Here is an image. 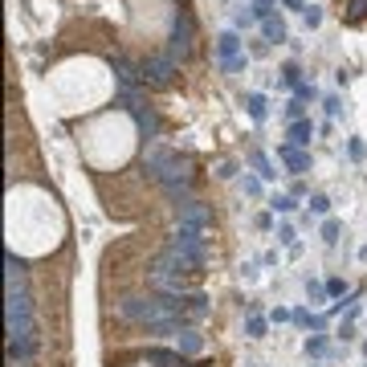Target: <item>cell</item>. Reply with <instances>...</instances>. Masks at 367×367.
Wrapping results in <instances>:
<instances>
[{
  "label": "cell",
  "instance_id": "5b68a950",
  "mask_svg": "<svg viewBox=\"0 0 367 367\" xmlns=\"http://www.w3.org/2000/svg\"><path fill=\"white\" fill-rule=\"evenodd\" d=\"M278 159H282L294 175H302V171L310 168V155H306L302 147H294V143H282V147H278Z\"/></svg>",
  "mask_w": 367,
  "mask_h": 367
},
{
  "label": "cell",
  "instance_id": "4fadbf2b",
  "mask_svg": "<svg viewBox=\"0 0 367 367\" xmlns=\"http://www.w3.org/2000/svg\"><path fill=\"white\" fill-rule=\"evenodd\" d=\"M249 164H253V171H257L261 180H278V168L269 164V155H266V151H249Z\"/></svg>",
  "mask_w": 367,
  "mask_h": 367
},
{
  "label": "cell",
  "instance_id": "d6a6232c",
  "mask_svg": "<svg viewBox=\"0 0 367 367\" xmlns=\"http://www.w3.org/2000/svg\"><path fill=\"white\" fill-rule=\"evenodd\" d=\"M217 175H220V180H233V175H237V164H233V159H220Z\"/></svg>",
  "mask_w": 367,
  "mask_h": 367
},
{
  "label": "cell",
  "instance_id": "5bb4252c",
  "mask_svg": "<svg viewBox=\"0 0 367 367\" xmlns=\"http://www.w3.org/2000/svg\"><path fill=\"white\" fill-rule=\"evenodd\" d=\"M273 237H278V245H286L290 253H298V229H294L290 220H278V229H273Z\"/></svg>",
  "mask_w": 367,
  "mask_h": 367
},
{
  "label": "cell",
  "instance_id": "7a4b0ae2",
  "mask_svg": "<svg viewBox=\"0 0 367 367\" xmlns=\"http://www.w3.org/2000/svg\"><path fill=\"white\" fill-rule=\"evenodd\" d=\"M171 73H175V62H171V57H147L139 78H143L147 86H171Z\"/></svg>",
  "mask_w": 367,
  "mask_h": 367
},
{
  "label": "cell",
  "instance_id": "9a60e30c",
  "mask_svg": "<svg viewBox=\"0 0 367 367\" xmlns=\"http://www.w3.org/2000/svg\"><path fill=\"white\" fill-rule=\"evenodd\" d=\"M147 364H155V367H184V355H180V351H147Z\"/></svg>",
  "mask_w": 367,
  "mask_h": 367
},
{
  "label": "cell",
  "instance_id": "4dcf8cb0",
  "mask_svg": "<svg viewBox=\"0 0 367 367\" xmlns=\"http://www.w3.org/2000/svg\"><path fill=\"white\" fill-rule=\"evenodd\" d=\"M306 298H310V302H326L331 294H326V286H322V282H306Z\"/></svg>",
  "mask_w": 367,
  "mask_h": 367
},
{
  "label": "cell",
  "instance_id": "9c48e42d",
  "mask_svg": "<svg viewBox=\"0 0 367 367\" xmlns=\"http://www.w3.org/2000/svg\"><path fill=\"white\" fill-rule=\"evenodd\" d=\"M269 213H273V217H290V213H298V200H294L290 192H269Z\"/></svg>",
  "mask_w": 367,
  "mask_h": 367
},
{
  "label": "cell",
  "instance_id": "52a82bcc",
  "mask_svg": "<svg viewBox=\"0 0 367 367\" xmlns=\"http://www.w3.org/2000/svg\"><path fill=\"white\" fill-rule=\"evenodd\" d=\"M180 224H188V229H208V208H204L200 200L180 204Z\"/></svg>",
  "mask_w": 367,
  "mask_h": 367
},
{
  "label": "cell",
  "instance_id": "d4e9b609",
  "mask_svg": "<svg viewBox=\"0 0 367 367\" xmlns=\"http://www.w3.org/2000/svg\"><path fill=\"white\" fill-rule=\"evenodd\" d=\"M302 21H306V29H318L322 24V4H306L302 8Z\"/></svg>",
  "mask_w": 367,
  "mask_h": 367
},
{
  "label": "cell",
  "instance_id": "d590c367",
  "mask_svg": "<svg viewBox=\"0 0 367 367\" xmlns=\"http://www.w3.org/2000/svg\"><path fill=\"white\" fill-rule=\"evenodd\" d=\"M249 4H253V8H257V17H269V13H278V8H273V4H278V0H249Z\"/></svg>",
  "mask_w": 367,
  "mask_h": 367
},
{
  "label": "cell",
  "instance_id": "8992f818",
  "mask_svg": "<svg viewBox=\"0 0 367 367\" xmlns=\"http://www.w3.org/2000/svg\"><path fill=\"white\" fill-rule=\"evenodd\" d=\"M315 119H298V122H286V143L294 147H306L310 139H315Z\"/></svg>",
  "mask_w": 367,
  "mask_h": 367
},
{
  "label": "cell",
  "instance_id": "836d02e7",
  "mask_svg": "<svg viewBox=\"0 0 367 367\" xmlns=\"http://www.w3.org/2000/svg\"><path fill=\"white\" fill-rule=\"evenodd\" d=\"M253 224H257L261 233H273V229H278V224H273V213H257V220H253Z\"/></svg>",
  "mask_w": 367,
  "mask_h": 367
},
{
  "label": "cell",
  "instance_id": "1f68e13d",
  "mask_svg": "<svg viewBox=\"0 0 367 367\" xmlns=\"http://www.w3.org/2000/svg\"><path fill=\"white\" fill-rule=\"evenodd\" d=\"M326 294H331V298H343V294H347V282H343V278H326Z\"/></svg>",
  "mask_w": 367,
  "mask_h": 367
},
{
  "label": "cell",
  "instance_id": "cb8c5ba5",
  "mask_svg": "<svg viewBox=\"0 0 367 367\" xmlns=\"http://www.w3.org/2000/svg\"><path fill=\"white\" fill-rule=\"evenodd\" d=\"M294 98H298V102H318V86L315 82H298V86H294Z\"/></svg>",
  "mask_w": 367,
  "mask_h": 367
},
{
  "label": "cell",
  "instance_id": "f546056e",
  "mask_svg": "<svg viewBox=\"0 0 367 367\" xmlns=\"http://www.w3.org/2000/svg\"><path fill=\"white\" fill-rule=\"evenodd\" d=\"M286 119H290V122L306 119V102H298V98H290V102H286Z\"/></svg>",
  "mask_w": 367,
  "mask_h": 367
},
{
  "label": "cell",
  "instance_id": "8fae6325",
  "mask_svg": "<svg viewBox=\"0 0 367 367\" xmlns=\"http://www.w3.org/2000/svg\"><path fill=\"white\" fill-rule=\"evenodd\" d=\"M245 110H249V119H253V122H266V115H269V102H266V94L249 90V94H245Z\"/></svg>",
  "mask_w": 367,
  "mask_h": 367
},
{
  "label": "cell",
  "instance_id": "7c38bea8",
  "mask_svg": "<svg viewBox=\"0 0 367 367\" xmlns=\"http://www.w3.org/2000/svg\"><path fill=\"white\" fill-rule=\"evenodd\" d=\"M253 24H261L257 8H253V4H237V8H233V29L241 33V29H253Z\"/></svg>",
  "mask_w": 367,
  "mask_h": 367
},
{
  "label": "cell",
  "instance_id": "277c9868",
  "mask_svg": "<svg viewBox=\"0 0 367 367\" xmlns=\"http://www.w3.org/2000/svg\"><path fill=\"white\" fill-rule=\"evenodd\" d=\"M261 41H269V45H286L290 41V29H286V21L278 13L261 17Z\"/></svg>",
  "mask_w": 367,
  "mask_h": 367
},
{
  "label": "cell",
  "instance_id": "7402d4cb",
  "mask_svg": "<svg viewBox=\"0 0 367 367\" xmlns=\"http://www.w3.org/2000/svg\"><path fill=\"white\" fill-rule=\"evenodd\" d=\"M306 204H310L315 217H326V213H331V196H322V192H310L306 196Z\"/></svg>",
  "mask_w": 367,
  "mask_h": 367
},
{
  "label": "cell",
  "instance_id": "ba28073f",
  "mask_svg": "<svg viewBox=\"0 0 367 367\" xmlns=\"http://www.w3.org/2000/svg\"><path fill=\"white\" fill-rule=\"evenodd\" d=\"M175 351H180V355H200V351H204L200 331H196V326H184V331L175 335Z\"/></svg>",
  "mask_w": 367,
  "mask_h": 367
},
{
  "label": "cell",
  "instance_id": "83f0119b",
  "mask_svg": "<svg viewBox=\"0 0 367 367\" xmlns=\"http://www.w3.org/2000/svg\"><path fill=\"white\" fill-rule=\"evenodd\" d=\"M364 315V302H359V298H351V302H347V310H343V318L339 322H351V326H355V318Z\"/></svg>",
  "mask_w": 367,
  "mask_h": 367
},
{
  "label": "cell",
  "instance_id": "b9f144b4",
  "mask_svg": "<svg viewBox=\"0 0 367 367\" xmlns=\"http://www.w3.org/2000/svg\"><path fill=\"white\" fill-rule=\"evenodd\" d=\"M355 13H367V0H355Z\"/></svg>",
  "mask_w": 367,
  "mask_h": 367
},
{
  "label": "cell",
  "instance_id": "d6986e66",
  "mask_svg": "<svg viewBox=\"0 0 367 367\" xmlns=\"http://www.w3.org/2000/svg\"><path fill=\"white\" fill-rule=\"evenodd\" d=\"M245 335L249 339H266V318L257 315V310H249V318H245Z\"/></svg>",
  "mask_w": 367,
  "mask_h": 367
},
{
  "label": "cell",
  "instance_id": "484cf974",
  "mask_svg": "<svg viewBox=\"0 0 367 367\" xmlns=\"http://www.w3.org/2000/svg\"><path fill=\"white\" fill-rule=\"evenodd\" d=\"M347 155H351L355 164H359V159H364V155H367V143H364V139H359V135H351V139H347Z\"/></svg>",
  "mask_w": 367,
  "mask_h": 367
},
{
  "label": "cell",
  "instance_id": "e575fe53",
  "mask_svg": "<svg viewBox=\"0 0 367 367\" xmlns=\"http://www.w3.org/2000/svg\"><path fill=\"white\" fill-rule=\"evenodd\" d=\"M269 322H294V310H286V306H273V310H269Z\"/></svg>",
  "mask_w": 367,
  "mask_h": 367
},
{
  "label": "cell",
  "instance_id": "ab89813d",
  "mask_svg": "<svg viewBox=\"0 0 367 367\" xmlns=\"http://www.w3.org/2000/svg\"><path fill=\"white\" fill-rule=\"evenodd\" d=\"M278 4H286L290 13H302V8H306V0H278Z\"/></svg>",
  "mask_w": 367,
  "mask_h": 367
},
{
  "label": "cell",
  "instance_id": "ac0fdd59",
  "mask_svg": "<svg viewBox=\"0 0 367 367\" xmlns=\"http://www.w3.org/2000/svg\"><path fill=\"white\" fill-rule=\"evenodd\" d=\"M241 188H245V196H253V200H261L266 196V180L253 171V175H241Z\"/></svg>",
  "mask_w": 367,
  "mask_h": 367
},
{
  "label": "cell",
  "instance_id": "2e32d148",
  "mask_svg": "<svg viewBox=\"0 0 367 367\" xmlns=\"http://www.w3.org/2000/svg\"><path fill=\"white\" fill-rule=\"evenodd\" d=\"M302 351H306L310 359H326V355H331V343L322 339V335H310V339L302 343Z\"/></svg>",
  "mask_w": 367,
  "mask_h": 367
},
{
  "label": "cell",
  "instance_id": "44dd1931",
  "mask_svg": "<svg viewBox=\"0 0 367 367\" xmlns=\"http://www.w3.org/2000/svg\"><path fill=\"white\" fill-rule=\"evenodd\" d=\"M278 73H282V86H290V90L298 86V82H306V78H302V70H298V62H286Z\"/></svg>",
  "mask_w": 367,
  "mask_h": 367
},
{
  "label": "cell",
  "instance_id": "603a6c76",
  "mask_svg": "<svg viewBox=\"0 0 367 367\" xmlns=\"http://www.w3.org/2000/svg\"><path fill=\"white\" fill-rule=\"evenodd\" d=\"M135 122H139V131H143L147 139H151V135H155V127H159V122H155V115H151V110H143V106L135 110Z\"/></svg>",
  "mask_w": 367,
  "mask_h": 367
},
{
  "label": "cell",
  "instance_id": "ffe728a7",
  "mask_svg": "<svg viewBox=\"0 0 367 367\" xmlns=\"http://www.w3.org/2000/svg\"><path fill=\"white\" fill-rule=\"evenodd\" d=\"M318 233H322V245H339V237H343V224L339 220H322V229H318Z\"/></svg>",
  "mask_w": 367,
  "mask_h": 367
},
{
  "label": "cell",
  "instance_id": "6da1fadb",
  "mask_svg": "<svg viewBox=\"0 0 367 367\" xmlns=\"http://www.w3.org/2000/svg\"><path fill=\"white\" fill-rule=\"evenodd\" d=\"M188 49H192V21H188V17H175V21H171L168 57H171V62H175V57L184 62V57H188Z\"/></svg>",
  "mask_w": 367,
  "mask_h": 367
},
{
  "label": "cell",
  "instance_id": "f1b7e54d",
  "mask_svg": "<svg viewBox=\"0 0 367 367\" xmlns=\"http://www.w3.org/2000/svg\"><path fill=\"white\" fill-rule=\"evenodd\" d=\"M322 110H326L331 119H339V115H343V98L339 94H326V98H322Z\"/></svg>",
  "mask_w": 367,
  "mask_h": 367
},
{
  "label": "cell",
  "instance_id": "8d00e7d4",
  "mask_svg": "<svg viewBox=\"0 0 367 367\" xmlns=\"http://www.w3.org/2000/svg\"><path fill=\"white\" fill-rule=\"evenodd\" d=\"M257 273H261L257 261H241V278H245V282H257Z\"/></svg>",
  "mask_w": 367,
  "mask_h": 367
},
{
  "label": "cell",
  "instance_id": "e0dca14e",
  "mask_svg": "<svg viewBox=\"0 0 367 367\" xmlns=\"http://www.w3.org/2000/svg\"><path fill=\"white\" fill-rule=\"evenodd\" d=\"M115 78H119L122 86H135V82H143L139 73L131 70V62H127V57H115Z\"/></svg>",
  "mask_w": 367,
  "mask_h": 367
},
{
  "label": "cell",
  "instance_id": "30bf717a",
  "mask_svg": "<svg viewBox=\"0 0 367 367\" xmlns=\"http://www.w3.org/2000/svg\"><path fill=\"white\" fill-rule=\"evenodd\" d=\"M4 282H8V290H24V266L13 253L4 257Z\"/></svg>",
  "mask_w": 367,
  "mask_h": 367
},
{
  "label": "cell",
  "instance_id": "74e56055",
  "mask_svg": "<svg viewBox=\"0 0 367 367\" xmlns=\"http://www.w3.org/2000/svg\"><path fill=\"white\" fill-rule=\"evenodd\" d=\"M335 335H339L343 343H351V339H355V326H351V322H339V331H335Z\"/></svg>",
  "mask_w": 367,
  "mask_h": 367
},
{
  "label": "cell",
  "instance_id": "7bdbcfd3",
  "mask_svg": "<svg viewBox=\"0 0 367 367\" xmlns=\"http://www.w3.org/2000/svg\"><path fill=\"white\" fill-rule=\"evenodd\" d=\"M359 261H367V245H364V249H359Z\"/></svg>",
  "mask_w": 367,
  "mask_h": 367
},
{
  "label": "cell",
  "instance_id": "60d3db41",
  "mask_svg": "<svg viewBox=\"0 0 367 367\" xmlns=\"http://www.w3.org/2000/svg\"><path fill=\"white\" fill-rule=\"evenodd\" d=\"M294 322H298V326H310V315H306V310L298 306V310H294Z\"/></svg>",
  "mask_w": 367,
  "mask_h": 367
},
{
  "label": "cell",
  "instance_id": "4316f807",
  "mask_svg": "<svg viewBox=\"0 0 367 367\" xmlns=\"http://www.w3.org/2000/svg\"><path fill=\"white\" fill-rule=\"evenodd\" d=\"M220 70H224V73H245V70H249V53L233 57V62H220Z\"/></svg>",
  "mask_w": 367,
  "mask_h": 367
},
{
  "label": "cell",
  "instance_id": "3957f363",
  "mask_svg": "<svg viewBox=\"0 0 367 367\" xmlns=\"http://www.w3.org/2000/svg\"><path fill=\"white\" fill-rule=\"evenodd\" d=\"M245 53V37L237 29H220L217 33V62H233Z\"/></svg>",
  "mask_w": 367,
  "mask_h": 367
},
{
  "label": "cell",
  "instance_id": "f35d334b",
  "mask_svg": "<svg viewBox=\"0 0 367 367\" xmlns=\"http://www.w3.org/2000/svg\"><path fill=\"white\" fill-rule=\"evenodd\" d=\"M290 196H294V200H302V196H306V184H302V180H294V184H290Z\"/></svg>",
  "mask_w": 367,
  "mask_h": 367
}]
</instances>
